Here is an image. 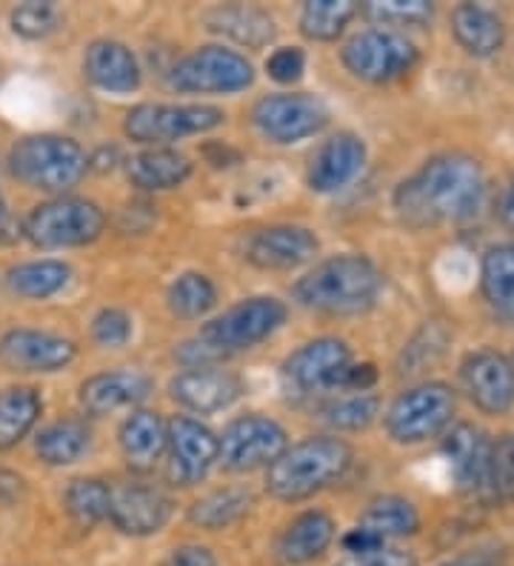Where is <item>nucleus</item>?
Segmentation results:
<instances>
[{
    "mask_svg": "<svg viewBox=\"0 0 514 566\" xmlns=\"http://www.w3.org/2000/svg\"><path fill=\"white\" fill-rule=\"evenodd\" d=\"M175 515V501L158 486L129 484L112 490L109 521L120 535L129 538H151Z\"/></svg>",
    "mask_w": 514,
    "mask_h": 566,
    "instance_id": "20",
    "label": "nucleus"
},
{
    "mask_svg": "<svg viewBox=\"0 0 514 566\" xmlns=\"http://www.w3.org/2000/svg\"><path fill=\"white\" fill-rule=\"evenodd\" d=\"M192 160L171 146H149L126 160V178L140 192H171L192 178Z\"/></svg>",
    "mask_w": 514,
    "mask_h": 566,
    "instance_id": "25",
    "label": "nucleus"
},
{
    "mask_svg": "<svg viewBox=\"0 0 514 566\" xmlns=\"http://www.w3.org/2000/svg\"><path fill=\"white\" fill-rule=\"evenodd\" d=\"M306 72V52L301 46H281L266 57V75L281 86H292Z\"/></svg>",
    "mask_w": 514,
    "mask_h": 566,
    "instance_id": "43",
    "label": "nucleus"
},
{
    "mask_svg": "<svg viewBox=\"0 0 514 566\" xmlns=\"http://www.w3.org/2000/svg\"><path fill=\"white\" fill-rule=\"evenodd\" d=\"M486 198V172L466 153H443L403 178L391 195L395 212L411 229L463 223L480 212Z\"/></svg>",
    "mask_w": 514,
    "mask_h": 566,
    "instance_id": "1",
    "label": "nucleus"
},
{
    "mask_svg": "<svg viewBox=\"0 0 514 566\" xmlns=\"http://www.w3.org/2000/svg\"><path fill=\"white\" fill-rule=\"evenodd\" d=\"M369 149L366 140L355 132H337L323 140L321 149L312 155L306 169V187L317 195H335L346 189L366 169Z\"/></svg>",
    "mask_w": 514,
    "mask_h": 566,
    "instance_id": "18",
    "label": "nucleus"
},
{
    "mask_svg": "<svg viewBox=\"0 0 514 566\" xmlns=\"http://www.w3.org/2000/svg\"><path fill=\"white\" fill-rule=\"evenodd\" d=\"M252 126L274 146H295L329 126V106L308 92H274L252 106Z\"/></svg>",
    "mask_w": 514,
    "mask_h": 566,
    "instance_id": "11",
    "label": "nucleus"
},
{
    "mask_svg": "<svg viewBox=\"0 0 514 566\" xmlns=\"http://www.w3.org/2000/svg\"><path fill=\"white\" fill-rule=\"evenodd\" d=\"M112 486L101 478H75L63 492V506L72 524L81 530H95L97 524L109 521Z\"/></svg>",
    "mask_w": 514,
    "mask_h": 566,
    "instance_id": "37",
    "label": "nucleus"
},
{
    "mask_svg": "<svg viewBox=\"0 0 514 566\" xmlns=\"http://www.w3.org/2000/svg\"><path fill=\"white\" fill-rule=\"evenodd\" d=\"M12 32L23 41H43L61 27V14L52 3H21L9 14Z\"/></svg>",
    "mask_w": 514,
    "mask_h": 566,
    "instance_id": "40",
    "label": "nucleus"
},
{
    "mask_svg": "<svg viewBox=\"0 0 514 566\" xmlns=\"http://www.w3.org/2000/svg\"><path fill=\"white\" fill-rule=\"evenodd\" d=\"M355 14L357 7L349 0H308L297 14V27L308 41L332 43L346 32Z\"/></svg>",
    "mask_w": 514,
    "mask_h": 566,
    "instance_id": "38",
    "label": "nucleus"
},
{
    "mask_svg": "<svg viewBox=\"0 0 514 566\" xmlns=\"http://www.w3.org/2000/svg\"><path fill=\"white\" fill-rule=\"evenodd\" d=\"M106 232V212L90 198L61 195L38 203L23 218L21 238L38 249L90 247Z\"/></svg>",
    "mask_w": 514,
    "mask_h": 566,
    "instance_id": "6",
    "label": "nucleus"
},
{
    "mask_svg": "<svg viewBox=\"0 0 514 566\" xmlns=\"http://www.w3.org/2000/svg\"><path fill=\"white\" fill-rule=\"evenodd\" d=\"M151 378L140 369H109V373H97L81 384L77 401L81 409L92 418H103L117 409L137 407V403L149 398Z\"/></svg>",
    "mask_w": 514,
    "mask_h": 566,
    "instance_id": "23",
    "label": "nucleus"
},
{
    "mask_svg": "<svg viewBox=\"0 0 514 566\" xmlns=\"http://www.w3.org/2000/svg\"><path fill=\"white\" fill-rule=\"evenodd\" d=\"M77 344L66 335L18 326L0 335V366L14 375H52L75 364Z\"/></svg>",
    "mask_w": 514,
    "mask_h": 566,
    "instance_id": "14",
    "label": "nucleus"
},
{
    "mask_svg": "<svg viewBox=\"0 0 514 566\" xmlns=\"http://www.w3.org/2000/svg\"><path fill=\"white\" fill-rule=\"evenodd\" d=\"M83 77L95 90L109 92V95H132V92L140 90L144 70L126 43L97 38L83 52Z\"/></svg>",
    "mask_w": 514,
    "mask_h": 566,
    "instance_id": "21",
    "label": "nucleus"
},
{
    "mask_svg": "<svg viewBox=\"0 0 514 566\" xmlns=\"http://www.w3.org/2000/svg\"><path fill=\"white\" fill-rule=\"evenodd\" d=\"M286 304L274 295H254L238 301L223 310L218 318L200 326L198 338L209 344L218 355L229 358L234 353H246L269 340L274 332L286 324Z\"/></svg>",
    "mask_w": 514,
    "mask_h": 566,
    "instance_id": "7",
    "label": "nucleus"
},
{
    "mask_svg": "<svg viewBox=\"0 0 514 566\" xmlns=\"http://www.w3.org/2000/svg\"><path fill=\"white\" fill-rule=\"evenodd\" d=\"M355 449L337 436H312L289 443L266 470V492L283 504H301L329 490L352 470Z\"/></svg>",
    "mask_w": 514,
    "mask_h": 566,
    "instance_id": "3",
    "label": "nucleus"
},
{
    "mask_svg": "<svg viewBox=\"0 0 514 566\" xmlns=\"http://www.w3.org/2000/svg\"><path fill=\"white\" fill-rule=\"evenodd\" d=\"M460 387L483 415H508L514 407V360L497 349H474L460 360Z\"/></svg>",
    "mask_w": 514,
    "mask_h": 566,
    "instance_id": "16",
    "label": "nucleus"
},
{
    "mask_svg": "<svg viewBox=\"0 0 514 566\" xmlns=\"http://www.w3.org/2000/svg\"><path fill=\"white\" fill-rule=\"evenodd\" d=\"M474 497L492 510L514 504V432L489 443L486 467H483V478H480Z\"/></svg>",
    "mask_w": 514,
    "mask_h": 566,
    "instance_id": "34",
    "label": "nucleus"
},
{
    "mask_svg": "<svg viewBox=\"0 0 514 566\" xmlns=\"http://www.w3.org/2000/svg\"><path fill=\"white\" fill-rule=\"evenodd\" d=\"M246 387L229 369L206 366V369H183L169 380L171 401L192 415H214L229 409L243 398Z\"/></svg>",
    "mask_w": 514,
    "mask_h": 566,
    "instance_id": "19",
    "label": "nucleus"
},
{
    "mask_svg": "<svg viewBox=\"0 0 514 566\" xmlns=\"http://www.w3.org/2000/svg\"><path fill=\"white\" fill-rule=\"evenodd\" d=\"M254 83V66L238 49L200 46L180 57L169 72V86L183 95H238Z\"/></svg>",
    "mask_w": 514,
    "mask_h": 566,
    "instance_id": "9",
    "label": "nucleus"
},
{
    "mask_svg": "<svg viewBox=\"0 0 514 566\" xmlns=\"http://www.w3.org/2000/svg\"><path fill=\"white\" fill-rule=\"evenodd\" d=\"M166 455L175 486H198L218 463L220 443L212 429L192 415H175L166 421Z\"/></svg>",
    "mask_w": 514,
    "mask_h": 566,
    "instance_id": "15",
    "label": "nucleus"
},
{
    "mask_svg": "<svg viewBox=\"0 0 514 566\" xmlns=\"http://www.w3.org/2000/svg\"><path fill=\"white\" fill-rule=\"evenodd\" d=\"M337 535V524L329 512L306 510L289 521L274 538L272 555L281 566H306L321 558Z\"/></svg>",
    "mask_w": 514,
    "mask_h": 566,
    "instance_id": "22",
    "label": "nucleus"
},
{
    "mask_svg": "<svg viewBox=\"0 0 514 566\" xmlns=\"http://www.w3.org/2000/svg\"><path fill=\"white\" fill-rule=\"evenodd\" d=\"M340 61L357 81L391 83L418 66L420 52L398 29H364L343 43Z\"/></svg>",
    "mask_w": 514,
    "mask_h": 566,
    "instance_id": "10",
    "label": "nucleus"
},
{
    "mask_svg": "<svg viewBox=\"0 0 514 566\" xmlns=\"http://www.w3.org/2000/svg\"><path fill=\"white\" fill-rule=\"evenodd\" d=\"M218 304V286L203 272H180L166 290V306L175 318L200 321Z\"/></svg>",
    "mask_w": 514,
    "mask_h": 566,
    "instance_id": "35",
    "label": "nucleus"
},
{
    "mask_svg": "<svg viewBox=\"0 0 514 566\" xmlns=\"http://www.w3.org/2000/svg\"><path fill=\"white\" fill-rule=\"evenodd\" d=\"M357 526L369 530L371 535L384 541H398L409 538L420 530V512L418 506L411 504L409 497L403 495H380L375 501H369L357 521Z\"/></svg>",
    "mask_w": 514,
    "mask_h": 566,
    "instance_id": "33",
    "label": "nucleus"
},
{
    "mask_svg": "<svg viewBox=\"0 0 514 566\" xmlns=\"http://www.w3.org/2000/svg\"><path fill=\"white\" fill-rule=\"evenodd\" d=\"M380 415V398L375 392H349L326 407V421L340 432H360Z\"/></svg>",
    "mask_w": 514,
    "mask_h": 566,
    "instance_id": "39",
    "label": "nucleus"
},
{
    "mask_svg": "<svg viewBox=\"0 0 514 566\" xmlns=\"http://www.w3.org/2000/svg\"><path fill=\"white\" fill-rule=\"evenodd\" d=\"M160 566H220L218 558L212 555V549H206L200 544H183L175 546Z\"/></svg>",
    "mask_w": 514,
    "mask_h": 566,
    "instance_id": "45",
    "label": "nucleus"
},
{
    "mask_svg": "<svg viewBox=\"0 0 514 566\" xmlns=\"http://www.w3.org/2000/svg\"><path fill=\"white\" fill-rule=\"evenodd\" d=\"M321 252V238L315 229L301 223H272L254 229L243 243V258L263 272H289Z\"/></svg>",
    "mask_w": 514,
    "mask_h": 566,
    "instance_id": "17",
    "label": "nucleus"
},
{
    "mask_svg": "<svg viewBox=\"0 0 514 566\" xmlns=\"http://www.w3.org/2000/svg\"><path fill=\"white\" fill-rule=\"evenodd\" d=\"M9 172L21 180L23 187L46 192L52 198L69 195L90 172V155L69 135L41 132L14 140L7 155Z\"/></svg>",
    "mask_w": 514,
    "mask_h": 566,
    "instance_id": "4",
    "label": "nucleus"
},
{
    "mask_svg": "<svg viewBox=\"0 0 514 566\" xmlns=\"http://www.w3.org/2000/svg\"><path fill=\"white\" fill-rule=\"evenodd\" d=\"M254 506V497L246 486H220L206 492L189 506V521L206 532H220L240 524Z\"/></svg>",
    "mask_w": 514,
    "mask_h": 566,
    "instance_id": "31",
    "label": "nucleus"
},
{
    "mask_svg": "<svg viewBox=\"0 0 514 566\" xmlns=\"http://www.w3.org/2000/svg\"><path fill=\"white\" fill-rule=\"evenodd\" d=\"M120 458L132 472L146 475L166 455V421L155 409H132L117 429Z\"/></svg>",
    "mask_w": 514,
    "mask_h": 566,
    "instance_id": "24",
    "label": "nucleus"
},
{
    "mask_svg": "<svg viewBox=\"0 0 514 566\" xmlns=\"http://www.w3.org/2000/svg\"><path fill=\"white\" fill-rule=\"evenodd\" d=\"M218 463L234 475L269 470L286 452L289 436L281 423L261 412L240 415L218 436Z\"/></svg>",
    "mask_w": 514,
    "mask_h": 566,
    "instance_id": "12",
    "label": "nucleus"
},
{
    "mask_svg": "<svg viewBox=\"0 0 514 566\" xmlns=\"http://www.w3.org/2000/svg\"><path fill=\"white\" fill-rule=\"evenodd\" d=\"M352 349L340 338H315L306 340L283 360V378L297 392H343L346 375H349Z\"/></svg>",
    "mask_w": 514,
    "mask_h": 566,
    "instance_id": "13",
    "label": "nucleus"
},
{
    "mask_svg": "<svg viewBox=\"0 0 514 566\" xmlns=\"http://www.w3.org/2000/svg\"><path fill=\"white\" fill-rule=\"evenodd\" d=\"M501 218L508 229L514 232V178L508 180L506 192H503V201H501Z\"/></svg>",
    "mask_w": 514,
    "mask_h": 566,
    "instance_id": "48",
    "label": "nucleus"
},
{
    "mask_svg": "<svg viewBox=\"0 0 514 566\" xmlns=\"http://www.w3.org/2000/svg\"><path fill=\"white\" fill-rule=\"evenodd\" d=\"M440 566H501L497 558L489 553H466V555H458L452 560H443Z\"/></svg>",
    "mask_w": 514,
    "mask_h": 566,
    "instance_id": "46",
    "label": "nucleus"
},
{
    "mask_svg": "<svg viewBox=\"0 0 514 566\" xmlns=\"http://www.w3.org/2000/svg\"><path fill=\"white\" fill-rule=\"evenodd\" d=\"M227 124V112L212 104H137L126 112L124 135L132 144L171 146Z\"/></svg>",
    "mask_w": 514,
    "mask_h": 566,
    "instance_id": "8",
    "label": "nucleus"
},
{
    "mask_svg": "<svg viewBox=\"0 0 514 566\" xmlns=\"http://www.w3.org/2000/svg\"><path fill=\"white\" fill-rule=\"evenodd\" d=\"M12 235V238H21V227H18V223L12 221V218H9V212H7V201H3V192H0V241H7V238L3 235Z\"/></svg>",
    "mask_w": 514,
    "mask_h": 566,
    "instance_id": "47",
    "label": "nucleus"
},
{
    "mask_svg": "<svg viewBox=\"0 0 514 566\" xmlns=\"http://www.w3.org/2000/svg\"><path fill=\"white\" fill-rule=\"evenodd\" d=\"M132 315L126 310H117V306H103L92 318V340L103 349H120L132 340Z\"/></svg>",
    "mask_w": 514,
    "mask_h": 566,
    "instance_id": "41",
    "label": "nucleus"
},
{
    "mask_svg": "<svg viewBox=\"0 0 514 566\" xmlns=\"http://www.w3.org/2000/svg\"><path fill=\"white\" fill-rule=\"evenodd\" d=\"M335 566H418V558H415L411 549H403V546L384 544L377 546V549H369V553L346 555Z\"/></svg>",
    "mask_w": 514,
    "mask_h": 566,
    "instance_id": "44",
    "label": "nucleus"
},
{
    "mask_svg": "<svg viewBox=\"0 0 514 566\" xmlns=\"http://www.w3.org/2000/svg\"><path fill=\"white\" fill-rule=\"evenodd\" d=\"M366 12H369L371 18H377V21L398 23V27L432 21V3H426V0H386V3H369Z\"/></svg>",
    "mask_w": 514,
    "mask_h": 566,
    "instance_id": "42",
    "label": "nucleus"
},
{
    "mask_svg": "<svg viewBox=\"0 0 514 566\" xmlns=\"http://www.w3.org/2000/svg\"><path fill=\"white\" fill-rule=\"evenodd\" d=\"M203 23L214 35L229 38L232 43L246 49H263L277 38L272 14L258 7H243V3L209 9L203 14Z\"/></svg>",
    "mask_w": 514,
    "mask_h": 566,
    "instance_id": "27",
    "label": "nucleus"
},
{
    "mask_svg": "<svg viewBox=\"0 0 514 566\" xmlns=\"http://www.w3.org/2000/svg\"><path fill=\"white\" fill-rule=\"evenodd\" d=\"M90 429L81 421H57L49 423L46 429L38 432L34 438V452L46 467H69V463L81 461L90 449Z\"/></svg>",
    "mask_w": 514,
    "mask_h": 566,
    "instance_id": "36",
    "label": "nucleus"
},
{
    "mask_svg": "<svg viewBox=\"0 0 514 566\" xmlns=\"http://www.w3.org/2000/svg\"><path fill=\"white\" fill-rule=\"evenodd\" d=\"M480 295L494 318L514 326V241L486 249L480 261Z\"/></svg>",
    "mask_w": 514,
    "mask_h": 566,
    "instance_id": "28",
    "label": "nucleus"
},
{
    "mask_svg": "<svg viewBox=\"0 0 514 566\" xmlns=\"http://www.w3.org/2000/svg\"><path fill=\"white\" fill-rule=\"evenodd\" d=\"M489 436L474 423H458L449 429L443 438V455L452 470L454 486L463 495H478L480 478H483V467H486L489 455Z\"/></svg>",
    "mask_w": 514,
    "mask_h": 566,
    "instance_id": "26",
    "label": "nucleus"
},
{
    "mask_svg": "<svg viewBox=\"0 0 514 566\" xmlns=\"http://www.w3.org/2000/svg\"><path fill=\"white\" fill-rule=\"evenodd\" d=\"M43 398L34 387H9L0 392V452L14 449L38 427Z\"/></svg>",
    "mask_w": 514,
    "mask_h": 566,
    "instance_id": "32",
    "label": "nucleus"
},
{
    "mask_svg": "<svg viewBox=\"0 0 514 566\" xmlns=\"http://www.w3.org/2000/svg\"><path fill=\"white\" fill-rule=\"evenodd\" d=\"M7 290L12 295L23 297V301H46L63 292L72 281V266L57 258H41V261H27L9 266L7 275Z\"/></svg>",
    "mask_w": 514,
    "mask_h": 566,
    "instance_id": "30",
    "label": "nucleus"
},
{
    "mask_svg": "<svg viewBox=\"0 0 514 566\" xmlns=\"http://www.w3.org/2000/svg\"><path fill=\"white\" fill-rule=\"evenodd\" d=\"M458 412V395L443 380H423L403 389L386 407V436L400 447H420L452 429Z\"/></svg>",
    "mask_w": 514,
    "mask_h": 566,
    "instance_id": "5",
    "label": "nucleus"
},
{
    "mask_svg": "<svg viewBox=\"0 0 514 566\" xmlns=\"http://www.w3.org/2000/svg\"><path fill=\"white\" fill-rule=\"evenodd\" d=\"M452 35L458 46L472 57H492L506 41L501 14L478 3H460L452 12Z\"/></svg>",
    "mask_w": 514,
    "mask_h": 566,
    "instance_id": "29",
    "label": "nucleus"
},
{
    "mask_svg": "<svg viewBox=\"0 0 514 566\" xmlns=\"http://www.w3.org/2000/svg\"><path fill=\"white\" fill-rule=\"evenodd\" d=\"M384 272L360 252H343L315 263L292 286L295 304L317 315L355 318L375 310L384 295Z\"/></svg>",
    "mask_w": 514,
    "mask_h": 566,
    "instance_id": "2",
    "label": "nucleus"
}]
</instances>
